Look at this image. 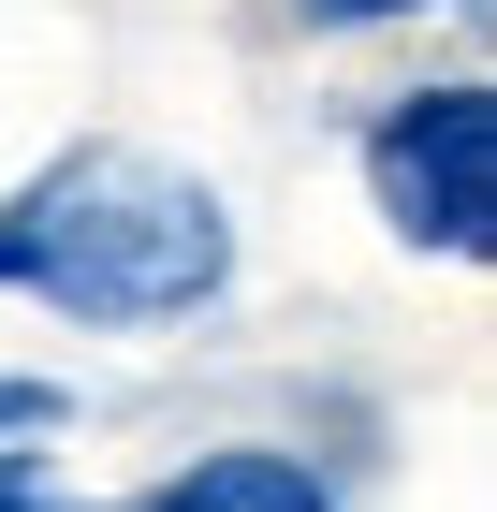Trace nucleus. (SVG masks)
<instances>
[{
  "instance_id": "obj_1",
  "label": "nucleus",
  "mask_w": 497,
  "mask_h": 512,
  "mask_svg": "<svg viewBox=\"0 0 497 512\" xmlns=\"http://www.w3.org/2000/svg\"><path fill=\"white\" fill-rule=\"evenodd\" d=\"M220 278H234L220 191L147 147H74L0 205V293H44L59 322H191Z\"/></svg>"
},
{
  "instance_id": "obj_2",
  "label": "nucleus",
  "mask_w": 497,
  "mask_h": 512,
  "mask_svg": "<svg viewBox=\"0 0 497 512\" xmlns=\"http://www.w3.org/2000/svg\"><path fill=\"white\" fill-rule=\"evenodd\" d=\"M366 191H381V220L410 249H439V264H483L497 249V88H410V103H381V132H366Z\"/></svg>"
},
{
  "instance_id": "obj_3",
  "label": "nucleus",
  "mask_w": 497,
  "mask_h": 512,
  "mask_svg": "<svg viewBox=\"0 0 497 512\" xmlns=\"http://www.w3.org/2000/svg\"><path fill=\"white\" fill-rule=\"evenodd\" d=\"M147 512H337V498H322L293 454H191Z\"/></svg>"
},
{
  "instance_id": "obj_4",
  "label": "nucleus",
  "mask_w": 497,
  "mask_h": 512,
  "mask_svg": "<svg viewBox=\"0 0 497 512\" xmlns=\"http://www.w3.org/2000/svg\"><path fill=\"white\" fill-rule=\"evenodd\" d=\"M307 30H366V15H424V0H293Z\"/></svg>"
},
{
  "instance_id": "obj_5",
  "label": "nucleus",
  "mask_w": 497,
  "mask_h": 512,
  "mask_svg": "<svg viewBox=\"0 0 497 512\" xmlns=\"http://www.w3.org/2000/svg\"><path fill=\"white\" fill-rule=\"evenodd\" d=\"M0 512H44V498H30V469H0Z\"/></svg>"
}]
</instances>
